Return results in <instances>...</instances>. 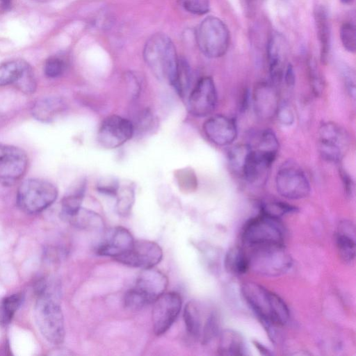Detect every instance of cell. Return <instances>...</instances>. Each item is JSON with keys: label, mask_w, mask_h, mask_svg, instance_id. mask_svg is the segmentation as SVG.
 Returning <instances> with one entry per match:
<instances>
[{"label": "cell", "mask_w": 356, "mask_h": 356, "mask_svg": "<svg viewBox=\"0 0 356 356\" xmlns=\"http://www.w3.org/2000/svg\"><path fill=\"white\" fill-rule=\"evenodd\" d=\"M256 152L274 162L279 150V141L275 134L270 129H266L259 135L255 147Z\"/></svg>", "instance_id": "f1b7e54d"}, {"label": "cell", "mask_w": 356, "mask_h": 356, "mask_svg": "<svg viewBox=\"0 0 356 356\" xmlns=\"http://www.w3.org/2000/svg\"><path fill=\"white\" fill-rule=\"evenodd\" d=\"M217 99L213 80L210 76H204L197 81L189 95L188 110L197 117L208 116L215 110Z\"/></svg>", "instance_id": "9a60e30c"}, {"label": "cell", "mask_w": 356, "mask_h": 356, "mask_svg": "<svg viewBox=\"0 0 356 356\" xmlns=\"http://www.w3.org/2000/svg\"><path fill=\"white\" fill-rule=\"evenodd\" d=\"M162 258L163 250L156 243L137 240L130 250L115 259L123 264L144 269L154 267Z\"/></svg>", "instance_id": "5bb4252c"}, {"label": "cell", "mask_w": 356, "mask_h": 356, "mask_svg": "<svg viewBox=\"0 0 356 356\" xmlns=\"http://www.w3.org/2000/svg\"><path fill=\"white\" fill-rule=\"evenodd\" d=\"M340 175L342 179L346 194L348 196H351L354 188L353 179L343 169H340Z\"/></svg>", "instance_id": "ee69618b"}, {"label": "cell", "mask_w": 356, "mask_h": 356, "mask_svg": "<svg viewBox=\"0 0 356 356\" xmlns=\"http://www.w3.org/2000/svg\"><path fill=\"white\" fill-rule=\"evenodd\" d=\"M286 47V41L280 33L272 34L267 44L266 52L269 72L274 83H280L283 78Z\"/></svg>", "instance_id": "d6986e66"}, {"label": "cell", "mask_w": 356, "mask_h": 356, "mask_svg": "<svg viewBox=\"0 0 356 356\" xmlns=\"http://www.w3.org/2000/svg\"><path fill=\"white\" fill-rule=\"evenodd\" d=\"M86 180L81 179L72 186L62 200V214L66 218L75 213L81 207L86 191Z\"/></svg>", "instance_id": "4316f807"}, {"label": "cell", "mask_w": 356, "mask_h": 356, "mask_svg": "<svg viewBox=\"0 0 356 356\" xmlns=\"http://www.w3.org/2000/svg\"><path fill=\"white\" fill-rule=\"evenodd\" d=\"M318 135V149L322 159L330 163L340 162L350 142L345 128L335 122H326L320 126Z\"/></svg>", "instance_id": "30bf717a"}, {"label": "cell", "mask_w": 356, "mask_h": 356, "mask_svg": "<svg viewBox=\"0 0 356 356\" xmlns=\"http://www.w3.org/2000/svg\"><path fill=\"white\" fill-rule=\"evenodd\" d=\"M65 219L72 225L80 229L99 230L104 227L103 220L98 213L81 207L75 213Z\"/></svg>", "instance_id": "83f0119b"}, {"label": "cell", "mask_w": 356, "mask_h": 356, "mask_svg": "<svg viewBox=\"0 0 356 356\" xmlns=\"http://www.w3.org/2000/svg\"><path fill=\"white\" fill-rule=\"evenodd\" d=\"M38 296L34 310L38 329L47 341L60 344L65 337L64 319L60 305L49 289Z\"/></svg>", "instance_id": "277c9868"}, {"label": "cell", "mask_w": 356, "mask_h": 356, "mask_svg": "<svg viewBox=\"0 0 356 356\" xmlns=\"http://www.w3.org/2000/svg\"><path fill=\"white\" fill-rule=\"evenodd\" d=\"M196 39L202 53L207 57L216 58L225 54L230 37L225 23L218 17L209 16L199 25Z\"/></svg>", "instance_id": "52a82bcc"}, {"label": "cell", "mask_w": 356, "mask_h": 356, "mask_svg": "<svg viewBox=\"0 0 356 356\" xmlns=\"http://www.w3.org/2000/svg\"><path fill=\"white\" fill-rule=\"evenodd\" d=\"M207 138L218 146L231 145L237 137L236 121L227 115L217 114L209 118L203 124Z\"/></svg>", "instance_id": "2e32d148"}, {"label": "cell", "mask_w": 356, "mask_h": 356, "mask_svg": "<svg viewBox=\"0 0 356 356\" xmlns=\"http://www.w3.org/2000/svg\"><path fill=\"white\" fill-rule=\"evenodd\" d=\"M184 320L188 332L194 338L201 337L202 323L200 309L193 301L188 302L184 309Z\"/></svg>", "instance_id": "f546056e"}, {"label": "cell", "mask_w": 356, "mask_h": 356, "mask_svg": "<svg viewBox=\"0 0 356 356\" xmlns=\"http://www.w3.org/2000/svg\"><path fill=\"white\" fill-rule=\"evenodd\" d=\"M28 156L21 148L0 144V183L10 186L15 184L26 173Z\"/></svg>", "instance_id": "8fae6325"}, {"label": "cell", "mask_w": 356, "mask_h": 356, "mask_svg": "<svg viewBox=\"0 0 356 356\" xmlns=\"http://www.w3.org/2000/svg\"><path fill=\"white\" fill-rule=\"evenodd\" d=\"M343 79L345 86L349 95L355 99V76L353 72L346 70L343 72Z\"/></svg>", "instance_id": "7bdbcfd3"}, {"label": "cell", "mask_w": 356, "mask_h": 356, "mask_svg": "<svg viewBox=\"0 0 356 356\" xmlns=\"http://www.w3.org/2000/svg\"><path fill=\"white\" fill-rule=\"evenodd\" d=\"M12 0H0V13L6 11L10 6Z\"/></svg>", "instance_id": "7dc6e473"}, {"label": "cell", "mask_w": 356, "mask_h": 356, "mask_svg": "<svg viewBox=\"0 0 356 356\" xmlns=\"http://www.w3.org/2000/svg\"><path fill=\"white\" fill-rule=\"evenodd\" d=\"M115 195H117L118 212L122 216L127 215L134 202V188L129 185L119 186Z\"/></svg>", "instance_id": "d590c367"}, {"label": "cell", "mask_w": 356, "mask_h": 356, "mask_svg": "<svg viewBox=\"0 0 356 356\" xmlns=\"http://www.w3.org/2000/svg\"><path fill=\"white\" fill-rule=\"evenodd\" d=\"M314 19L320 44V58L322 63L327 61L331 45V29L328 12L323 6L316 7Z\"/></svg>", "instance_id": "7402d4cb"}, {"label": "cell", "mask_w": 356, "mask_h": 356, "mask_svg": "<svg viewBox=\"0 0 356 356\" xmlns=\"http://www.w3.org/2000/svg\"><path fill=\"white\" fill-rule=\"evenodd\" d=\"M251 150V146L247 144L236 145L227 152L229 167L237 175L242 176L243 171Z\"/></svg>", "instance_id": "4dcf8cb0"}, {"label": "cell", "mask_w": 356, "mask_h": 356, "mask_svg": "<svg viewBox=\"0 0 356 356\" xmlns=\"http://www.w3.org/2000/svg\"><path fill=\"white\" fill-rule=\"evenodd\" d=\"M335 241L342 261L346 264L353 262L355 257V230L351 221L343 220L339 222Z\"/></svg>", "instance_id": "44dd1931"}, {"label": "cell", "mask_w": 356, "mask_h": 356, "mask_svg": "<svg viewBox=\"0 0 356 356\" xmlns=\"http://www.w3.org/2000/svg\"><path fill=\"white\" fill-rule=\"evenodd\" d=\"M31 68L29 63L22 59L3 63L0 65V86L15 85Z\"/></svg>", "instance_id": "d4e9b609"}, {"label": "cell", "mask_w": 356, "mask_h": 356, "mask_svg": "<svg viewBox=\"0 0 356 356\" xmlns=\"http://www.w3.org/2000/svg\"><path fill=\"white\" fill-rule=\"evenodd\" d=\"M224 266L231 274L243 275L250 269L248 254L241 247H232L225 256Z\"/></svg>", "instance_id": "484cf974"}, {"label": "cell", "mask_w": 356, "mask_h": 356, "mask_svg": "<svg viewBox=\"0 0 356 356\" xmlns=\"http://www.w3.org/2000/svg\"><path fill=\"white\" fill-rule=\"evenodd\" d=\"M181 298L175 291L163 293L153 302L152 325L156 335L164 334L173 324L181 309Z\"/></svg>", "instance_id": "7c38bea8"}, {"label": "cell", "mask_w": 356, "mask_h": 356, "mask_svg": "<svg viewBox=\"0 0 356 356\" xmlns=\"http://www.w3.org/2000/svg\"><path fill=\"white\" fill-rule=\"evenodd\" d=\"M343 4L349 5L351 4L354 0H340Z\"/></svg>", "instance_id": "c3c4849f"}, {"label": "cell", "mask_w": 356, "mask_h": 356, "mask_svg": "<svg viewBox=\"0 0 356 356\" xmlns=\"http://www.w3.org/2000/svg\"><path fill=\"white\" fill-rule=\"evenodd\" d=\"M67 63L65 60L58 56L47 58L44 65V73L49 78H57L65 71Z\"/></svg>", "instance_id": "8d00e7d4"}, {"label": "cell", "mask_w": 356, "mask_h": 356, "mask_svg": "<svg viewBox=\"0 0 356 356\" xmlns=\"http://www.w3.org/2000/svg\"><path fill=\"white\" fill-rule=\"evenodd\" d=\"M309 78L313 92L317 96L323 91V82L321 74L312 60L309 64Z\"/></svg>", "instance_id": "60d3db41"}, {"label": "cell", "mask_w": 356, "mask_h": 356, "mask_svg": "<svg viewBox=\"0 0 356 356\" xmlns=\"http://www.w3.org/2000/svg\"><path fill=\"white\" fill-rule=\"evenodd\" d=\"M22 301L19 293H15L4 298L0 302V323L8 324Z\"/></svg>", "instance_id": "836d02e7"}, {"label": "cell", "mask_w": 356, "mask_h": 356, "mask_svg": "<svg viewBox=\"0 0 356 356\" xmlns=\"http://www.w3.org/2000/svg\"><path fill=\"white\" fill-rule=\"evenodd\" d=\"M298 211V209L286 202L277 200H268L261 203L260 211L265 215L280 218L282 216L293 213Z\"/></svg>", "instance_id": "d6a6232c"}, {"label": "cell", "mask_w": 356, "mask_h": 356, "mask_svg": "<svg viewBox=\"0 0 356 356\" xmlns=\"http://www.w3.org/2000/svg\"><path fill=\"white\" fill-rule=\"evenodd\" d=\"M218 353L220 355L227 356L245 355V343L242 335L232 329H226L220 332Z\"/></svg>", "instance_id": "603a6c76"}, {"label": "cell", "mask_w": 356, "mask_h": 356, "mask_svg": "<svg viewBox=\"0 0 356 356\" xmlns=\"http://www.w3.org/2000/svg\"><path fill=\"white\" fill-rule=\"evenodd\" d=\"M252 104L255 114L261 120H268L275 115L278 106V94L273 85L261 82L252 93Z\"/></svg>", "instance_id": "e0dca14e"}, {"label": "cell", "mask_w": 356, "mask_h": 356, "mask_svg": "<svg viewBox=\"0 0 356 356\" xmlns=\"http://www.w3.org/2000/svg\"><path fill=\"white\" fill-rule=\"evenodd\" d=\"M58 197V190L51 182L38 178L24 180L19 185L17 202L22 210L29 213L42 211Z\"/></svg>", "instance_id": "5b68a950"}, {"label": "cell", "mask_w": 356, "mask_h": 356, "mask_svg": "<svg viewBox=\"0 0 356 356\" xmlns=\"http://www.w3.org/2000/svg\"><path fill=\"white\" fill-rule=\"evenodd\" d=\"M179 3L185 10L197 15H204L210 9L209 0H179Z\"/></svg>", "instance_id": "f35d334b"}, {"label": "cell", "mask_w": 356, "mask_h": 356, "mask_svg": "<svg viewBox=\"0 0 356 356\" xmlns=\"http://www.w3.org/2000/svg\"><path fill=\"white\" fill-rule=\"evenodd\" d=\"M220 316L216 311H211L202 326L201 341L203 345L209 343L220 334Z\"/></svg>", "instance_id": "e575fe53"}, {"label": "cell", "mask_w": 356, "mask_h": 356, "mask_svg": "<svg viewBox=\"0 0 356 356\" xmlns=\"http://www.w3.org/2000/svg\"><path fill=\"white\" fill-rule=\"evenodd\" d=\"M168 284V277L153 268H144L138 275L135 286L127 291L129 302L136 307L142 308L154 302L165 293Z\"/></svg>", "instance_id": "ba28073f"}, {"label": "cell", "mask_w": 356, "mask_h": 356, "mask_svg": "<svg viewBox=\"0 0 356 356\" xmlns=\"http://www.w3.org/2000/svg\"><path fill=\"white\" fill-rule=\"evenodd\" d=\"M134 241L127 229L123 227H114L108 232L105 240L98 247L97 253L115 259L130 250Z\"/></svg>", "instance_id": "ac0fdd59"}, {"label": "cell", "mask_w": 356, "mask_h": 356, "mask_svg": "<svg viewBox=\"0 0 356 356\" xmlns=\"http://www.w3.org/2000/svg\"><path fill=\"white\" fill-rule=\"evenodd\" d=\"M143 57L155 76L172 86L179 58L175 47L167 35L163 33L152 35L145 44Z\"/></svg>", "instance_id": "7a4b0ae2"}, {"label": "cell", "mask_w": 356, "mask_h": 356, "mask_svg": "<svg viewBox=\"0 0 356 356\" xmlns=\"http://www.w3.org/2000/svg\"><path fill=\"white\" fill-rule=\"evenodd\" d=\"M249 266L254 273L274 277L286 273L293 261L284 244L264 245L250 248Z\"/></svg>", "instance_id": "3957f363"}, {"label": "cell", "mask_w": 356, "mask_h": 356, "mask_svg": "<svg viewBox=\"0 0 356 356\" xmlns=\"http://www.w3.org/2000/svg\"><path fill=\"white\" fill-rule=\"evenodd\" d=\"M277 193L289 200L306 197L310 193L309 179L302 168L292 160L284 162L275 177Z\"/></svg>", "instance_id": "9c48e42d"}, {"label": "cell", "mask_w": 356, "mask_h": 356, "mask_svg": "<svg viewBox=\"0 0 356 356\" xmlns=\"http://www.w3.org/2000/svg\"><path fill=\"white\" fill-rule=\"evenodd\" d=\"M273 163L251 147L242 177L250 184L261 186L266 183Z\"/></svg>", "instance_id": "ffe728a7"}, {"label": "cell", "mask_w": 356, "mask_h": 356, "mask_svg": "<svg viewBox=\"0 0 356 356\" xmlns=\"http://www.w3.org/2000/svg\"><path fill=\"white\" fill-rule=\"evenodd\" d=\"M283 79L288 87H293L295 84V72L293 66L288 64L284 69Z\"/></svg>", "instance_id": "f6af8a7d"}, {"label": "cell", "mask_w": 356, "mask_h": 356, "mask_svg": "<svg viewBox=\"0 0 356 356\" xmlns=\"http://www.w3.org/2000/svg\"><path fill=\"white\" fill-rule=\"evenodd\" d=\"M241 291L246 303L264 326L280 327L289 322V309L285 302L276 293L251 281L243 282Z\"/></svg>", "instance_id": "6da1fadb"}, {"label": "cell", "mask_w": 356, "mask_h": 356, "mask_svg": "<svg viewBox=\"0 0 356 356\" xmlns=\"http://www.w3.org/2000/svg\"><path fill=\"white\" fill-rule=\"evenodd\" d=\"M134 131V124L130 120L113 115L107 117L100 125L97 140L103 147L113 149L129 140Z\"/></svg>", "instance_id": "4fadbf2b"}, {"label": "cell", "mask_w": 356, "mask_h": 356, "mask_svg": "<svg viewBox=\"0 0 356 356\" xmlns=\"http://www.w3.org/2000/svg\"><path fill=\"white\" fill-rule=\"evenodd\" d=\"M340 38L343 47L349 52L356 50L355 26L351 22H345L340 29Z\"/></svg>", "instance_id": "74e56055"}, {"label": "cell", "mask_w": 356, "mask_h": 356, "mask_svg": "<svg viewBox=\"0 0 356 356\" xmlns=\"http://www.w3.org/2000/svg\"><path fill=\"white\" fill-rule=\"evenodd\" d=\"M275 115H277L279 122L283 126L289 127L294 122V112L288 103L280 104Z\"/></svg>", "instance_id": "ab89813d"}, {"label": "cell", "mask_w": 356, "mask_h": 356, "mask_svg": "<svg viewBox=\"0 0 356 356\" xmlns=\"http://www.w3.org/2000/svg\"><path fill=\"white\" fill-rule=\"evenodd\" d=\"M33 1H37V2H40V3H44V2L49 1L50 0H33Z\"/></svg>", "instance_id": "681fc988"}, {"label": "cell", "mask_w": 356, "mask_h": 356, "mask_svg": "<svg viewBox=\"0 0 356 356\" xmlns=\"http://www.w3.org/2000/svg\"><path fill=\"white\" fill-rule=\"evenodd\" d=\"M64 108L63 101L58 97H45L38 100L32 108L33 117L39 121L53 120Z\"/></svg>", "instance_id": "cb8c5ba5"}, {"label": "cell", "mask_w": 356, "mask_h": 356, "mask_svg": "<svg viewBox=\"0 0 356 356\" xmlns=\"http://www.w3.org/2000/svg\"><path fill=\"white\" fill-rule=\"evenodd\" d=\"M285 228L280 218L260 213L245 225L242 241L249 248L270 244H284Z\"/></svg>", "instance_id": "8992f818"}, {"label": "cell", "mask_w": 356, "mask_h": 356, "mask_svg": "<svg viewBox=\"0 0 356 356\" xmlns=\"http://www.w3.org/2000/svg\"><path fill=\"white\" fill-rule=\"evenodd\" d=\"M253 344L259 352L263 355H271L270 350L257 341H253Z\"/></svg>", "instance_id": "bcb514c9"}, {"label": "cell", "mask_w": 356, "mask_h": 356, "mask_svg": "<svg viewBox=\"0 0 356 356\" xmlns=\"http://www.w3.org/2000/svg\"><path fill=\"white\" fill-rule=\"evenodd\" d=\"M191 83V70L187 61L179 58L175 79L172 86L181 97L187 93Z\"/></svg>", "instance_id": "1f68e13d"}, {"label": "cell", "mask_w": 356, "mask_h": 356, "mask_svg": "<svg viewBox=\"0 0 356 356\" xmlns=\"http://www.w3.org/2000/svg\"><path fill=\"white\" fill-rule=\"evenodd\" d=\"M120 185L114 178H103L98 181L97 189L102 193L115 195Z\"/></svg>", "instance_id": "b9f144b4"}]
</instances>
